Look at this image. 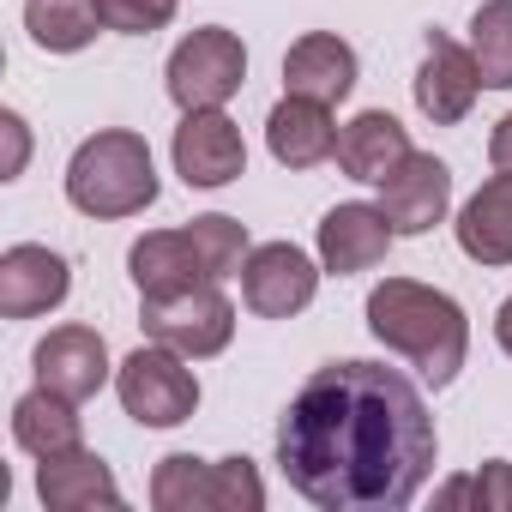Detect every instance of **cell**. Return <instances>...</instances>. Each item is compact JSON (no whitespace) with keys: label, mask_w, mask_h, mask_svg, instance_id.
Segmentation results:
<instances>
[{"label":"cell","mask_w":512,"mask_h":512,"mask_svg":"<svg viewBox=\"0 0 512 512\" xmlns=\"http://www.w3.org/2000/svg\"><path fill=\"white\" fill-rule=\"evenodd\" d=\"M440 458L422 392L386 362H326L278 422L290 488L326 512H398Z\"/></svg>","instance_id":"6da1fadb"},{"label":"cell","mask_w":512,"mask_h":512,"mask_svg":"<svg viewBox=\"0 0 512 512\" xmlns=\"http://www.w3.org/2000/svg\"><path fill=\"white\" fill-rule=\"evenodd\" d=\"M368 332L398 350L434 392L458 380L464 356H470V320L446 290H428L416 278H386L368 296Z\"/></svg>","instance_id":"7a4b0ae2"},{"label":"cell","mask_w":512,"mask_h":512,"mask_svg":"<svg viewBox=\"0 0 512 512\" xmlns=\"http://www.w3.org/2000/svg\"><path fill=\"white\" fill-rule=\"evenodd\" d=\"M67 199L73 211L85 217H139L145 205H157V163H151V145L127 127H103L91 133L73 163H67Z\"/></svg>","instance_id":"3957f363"},{"label":"cell","mask_w":512,"mask_h":512,"mask_svg":"<svg viewBox=\"0 0 512 512\" xmlns=\"http://www.w3.org/2000/svg\"><path fill=\"white\" fill-rule=\"evenodd\" d=\"M115 398L139 428H181L199 410V374L169 344H139L115 368Z\"/></svg>","instance_id":"277c9868"},{"label":"cell","mask_w":512,"mask_h":512,"mask_svg":"<svg viewBox=\"0 0 512 512\" xmlns=\"http://www.w3.org/2000/svg\"><path fill=\"white\" fill-rule=\"evenodd\" d=\"M139 326H145L151 344H169L187 362H205V356L229 350V338H235V302L217 284H193V290H175V296H145Z\"/></svg>","instance_id":"5b68a950"},{"label":"cell","mask_w":512,"mask_h":512,"mask_svg":"<svg viewBox=\"0 0 512 512\" xmlns=\"http://www.w3.org/2000/svg\"><path fill=\"white\" fill-rule=\"evenodd\" d=\"M163 79H169V97H175L181 115L187 109H223L241 91V79H247V49H241L235 31L205 25V31H193V37L175 43Z\"/></svg>","instance_id":"8992f818"},{"label":"cell","mask_w":512,"mask_h":512,"mask_svg":"<svg viewBox=\"0 0 512 512\" xmlns=\"http://www.w3.org/2000/svg\"><path fill=\"white\" fill-rule=\"evenodd\" d=\"M320 272L326 266H314L296 241H266L241 266V302L260 320H296L320 296Z\"/></svg>","instance_id":"52a82bcc"},{"label":"cell","mask_w":512,"mask_h":512,"mask_svg":"<svg viewBox=\"0 0 512 512\" xmlns=\"http://www.w3.org/2000/svg\"><path fill=\"white\" fill-rule=\"evenodd\" d=\"M175 175L187 187H229L241 169H247V145H241V127L223 115V109H187L181 127H175Z\"/></svg>","instance_id":"ba28073f"},{"label":"cell","mask_w":512,"mask_h":512,"mask_svg":"<svg viewBox=\"0 0 512 512\" xmlns=\"http://www.w3.org/2000/svg\"><path fill=\"white\" fill-rule=\"evenodd\" d=\"M452 205V169L434 151H410L386 181H380V211L398 235H428Z\"/></svg>","instance_id":"9c48e42d"},{"label":"cell","mask_w":512,"mask_h":512,"mask_svg":"<svg viewBox=\"0 0 512 512\" xmlns=\"http://www.w3.org/2000/svg\"><path fill=\"white\" fill-rule=\"evenodd\" d=\"M73 290V272L61 253H49L43 241H19L0 253V314L7 320H37L55 314Z\"/></svg>","instance_id":"30bf717a"},{"label":"cell","mask_w":512,"mask_h":512,"mask_svg":"<svg viewBox=\"0 0 512 512\" xmlns=\"http://www.w3.org/2000/svg\"><path fill=\"white\" fill-rule=\"evenodd\" d=\"M31 362H37V386L61 392L73 404H85V398H97L109 386V344L91 326H55L31 350Z\"/></svg>","instance_id":"8fae6325"},{"label":"cell","mask_w":512,"mask_h":512,"mask_svg":"<svg viewBox=\"0 0 512 512\" xmlns=\"http://www.w3.org/2000/svg\"><path fill=\"white\" fill-rule=\"evenodd\" d=\"M482 91V73H476V55L458 49L452 37L428 31V49H422V73H416V109L434 121V127H458L470 115Z\"/></svg>","instance_id":"7c38bea8"},{"label":"cell","mask_w":512,"mask_h":512,"mask_svg":"<svg viewBox=\"0 0 512 512\" xmlns=\"http://www.w3.org/2000/svg\"><path fill=\"white\" fill-rule=\"evenodd\" d=\"M392 235H398V229L386 223V211H380V205H362V199L332 205V211L320 217V266H326L332 278L374 272V266L386 260Z\"/></svg>","instance_id":"4fadbf2b"},{"label":"cell","mask_w":512,"mask_h":512,"mask_svg":"<svg viewBox=\"0 0 512 512\" xmlns=\"http://www.w3.org/2000/svg\"><path fill=\"white\" fill-rule=\"evenodd\" d=\"M127 278L145 296H175V290H193V284H211L205 260H199V247L187 229H151L127 247Z\"/></svg>","instance_id":"5bb4252c"},{"label":"cell","mask_w":512,"mask_h":512,"mask_svg":"<svg viewBox=\"0 0 512 512\" xmlns=\"http://www.w3.org/2000/svg\"><path fill=\"white\" fill-rule=\"evenodd\" d=\"M284 91L314 103H344L356 91V49L332 31H308L284 55Z\"/></svg>","instance_id":"9a60e30c"},{"label":"cell","mask_w":512,"mask_h":512,"mask_svg":"<svg viewBox=\"0 0 512 512\" xmlns=\"http://www.w3.org/2000/svg\"><path fill=\"white\" fill-rule=\"evenodd\" d=\"M37 494L49 512H91V506H121V488L109 476V464L91 446H67L37 458Z\"/></svg>","instance_id":"2e32d148"},{"label":"cell","mask_w":512,"mask_h":512,"mask_svg":"<svg viewBox=\"0 0 512 512\" xmlns=\"http://www.w3.org/2000/svg\"><path fill=\"white\" fill-rule=\"evenodd\" d=\"M266 145L284 169H314L326 157H338V127H332V103L314 97H284L266 115Z\"/></svg>","instance_id":"e0dca14e"},{"label":"cell","mask_w":512,"mask_h":512,"mask_svg":"<svg viewBox=\"0 0 512 512\" xmlns=\"http://www.w3.org/2000/svg\"><path fill=\"white\" fill-rule=\"evenodd\" d=\"M458 247H464V260L476 266H512V175L500 169L494 181H482L464 211H458Z\"/></svg>","instance_id":"ac0fdd59"},{"label":"cell","mask_w":512,"mask_h":512,"mask_svg":"<svg viewBox=\"0 0 512 512\" xmlns=\"http://www.w3.org/2000/svg\"><path fill=\"white\" fill-rule=\"evenodd\" d=\"M404 157H410V133H404V121L386 115V109H362V115L338 133V169H344L350 181L380 187Z\"/></svg>","instance_id":"d6986e66"},{"label":"cell","mask_w":512,"mask_h":512,"mask_svg":"<svg viewBox=\"0 0 512 512\" xmlns=\"http://www.w3.org/2000/svg\"><path fill=\"white\" fill-rule=\"evenodd\" d=\"M13 440L31 452V458H49V452H67V446H85V422H79V404L37 386L13 404Z\"/></svg>","instance_id":"ffe728a7"},{"label":"cell","mask_w":512,"mask_h":512,"mask_svg":"<svg viewBox=\"0 0 512 512\" xmlns=\"http://www.w3.org/2000/svg\"><path fill=\"white\" fill-rule=\"evenodd\" d=\"M151 506L157 512H217V464L193 452H169L151 470Z\"/></svg>","instance_id":"44dd1931"},{"label":"cell","mask_w":512,"mask_h":512,"mask_svg":"<svg viewBox=\"0 0 512 512\" xmlns=\"http://www.w3.org/2000/svg\"><path fill=\"white\" fill-rule=\"evenodd\" d=\"M25 31L49 55H79L103 31V19H97L91 0H31V7H25Z\"/></svg>","instance_id":"7402d4cb"},{"label":"cell","mask_w":512,"mask_h":512,"mask_svg":"<svg viewBox=\"0 0 512 512\" xmlns=\"http://www.w3.org/2000/svg\"><path fill=\"white\" fill-rule=\"evenodd\" d=\"M470 55L488 91H512V0H482L470 19Z\"/></svg>","instance_id":"603a6c76"},{"label":"cell","mask_w":512,"mask_h":512,"mask_svg":"<svg viewBox=\"0 0 512 512\" xmlns=\"http://www.w3.org/2000/svg\"><path fill=\"white\" fill-rule=\"evenodd\" d=\"M187 235H193V247H199V260H205V272H211V284H223V278H235L241 266H247V229L235 223V217H223V211H211V217H193L187 223Z\"/></svg>","instance_id":"cb8c5ba5"},{"label":"cell","mask_w":512,"mask_h":512,"mask_svg":"<svg viewBox=\"0 0 512 512\" xmlns=\"http://www.w3.org/2000/svg\"><path fill=\"white\" fill-rule=\"evenodd\" d=\"M91 7H97L103 31H121V37H151V31H163V25L175 19L181 0H91Z\"/></svg>","instance_id":"d4e9b609"},{"label":"cell","mask_w":512,"mask_h":512,"mask_svg":"<svg viewBox=\"0 0 512 512\" xmlns=\"http://www.w3.org/2000/svg\"><path fill=\"white\" fill-rule=\"evenodd\" d=\"M266 482L253 470V458H217V512H260Z\"/></svg>","instance_id":"484cf974"},{"label":"cell","mask_w":512,"mask_h":512,"mask_svg":"<svg viewBox=\"0 0 512 512\" xmlns=\"http://www.w3.org/2000/svg\"><path fill=\"white\" fill-rule=\"evenodd\" d=\"M470 482H476V494H470L476 512H512V464L506 458H488Z\"/></svg>","instance_id":"4316f807"},{"label":"cell","mask_w":512,"mask_h":512,"mask_svg":"<svg viewBox=\"0 0 512 512\" xmlns=\"http://www.w3.org/2000/svg\"><path fill=\"white\" fill-rule=\"evenodd\" d=\"M488 163L512 175V115H500V121H494V133H488Z\"/></svg>","instance_id":"83f0119b"},{"label":"cell","mask_w":512,"mask_h":512,"mask_svg":"<svg viewBox=\"0 0 512 512\" xmlns=\"http://www.w3.org/2000/svg\"><path fill=\"white\" fill-rule=\"evenodd\" d=\"M0 127H7V139H13V157H7V181H13V175L25 169V151H31V139H25V121H19L13 109L0 115Z\"/></svg>","instance_id":"f1b7e54d"},{"label":"cell","mask_w":512,"mask_h":512,"mask_svg":"<svg viewBox=\"0 0 512 512\" xmlns=\"http://www.w3.org/2000/svg\"><path fill=\"white\" fill-rule=\"evenodd\" d=\"M470 494H476V482H470V476H452L434 500H440V506H470Z\"/></svg>","instance_id":"f546056e"},{"label":"cell","mask_w":512,"mask_h":512,"mask_svg":"<svg viewBox=\"0 0 512 512\" xmlns=\"http://www.w3.org/2000/svg\"><path fill=\"white\" fill-rule=\"evenodd\" d=\"M494 344L512 356V296H506V302H500V314H494Z\"/></svg>","instance_id":"4dcf8cb0"}]
</instances>
